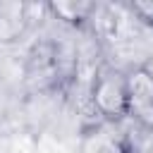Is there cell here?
<instances>
[{
    "label": "cell",
    "instance_id": "cell-7",
    "mask_svg": "<svg viewBox=\"0 0 153 153\" xmlns=\"http://www.w3.org/2000/svg\"><path fill=\"white\" fill-rule=\"evenodd\" d=\"M129 17L143 26H153V0H134L124 5Z\"/></svg>",
    "mask_w": 153,
    "mask_h": 153
},
{
    "label": "cell",
    "instance_id": "cell-3",
    "mask_svg": "<svg viewBox=\"0 0 153 153\" xmlns=\"http://www.w3.org/2000/svg\"><path fill=\"white\" fill-rule=\"evenodd\" d=\"M76 153H129L127 129L115 122H91L79 136Z\"/></svg>",
    "mask_w": 153,
    "mask_h": 153
},
{
    "label": "cell",
    "instance_id": "cell-2",
    "mask_svg": "<svg viewBox=\"0 0 153 153\" xmlns=\"http://www.w3.org/2000/svg\"><path fill=\"white\" fill-rule=\"evenodd\" d=\"M127 120L153 131V69H127Z\"/></svg>",
    "mask_w": 153,
    "mask_h": 153
},
{
    "label": "cell",
    "instance_id": "cell-5",
    "mask_svg": "<svg viewBox=\"0 0 153 153\" xmlns=\"http://www.w3.org/2000/svg\"><path fill=\"white\" fill-rule=\"evenodd\" d=\"M45 10L53 14V19H60L69 26H81L91 22L98 12L96 2H74V0H60V2H48Z\"/></svg>",
    "mask_w": 153,
    "mask_h": 153
},
{
    "label": "cell",
    "instance_id": "cell-4",
    "mask_svg": "<svg viewBox=\"0 0 153 153\" xmlns=\"http://www.w3.org/2000/svg\"><path fill=\"white\" fill-rule=\"evenodd\" d=\"M31 10L33 5L19 0L0 2V43H14L19 36H24L31 22Z\"/></svg>",
    "mask_w": 153,
    "mask_h": 153
},
{
    "label": "cell",
    "instance_id": "cell-6",
    "mask_svg": "<svg viewBox=\"0 0 153 153\" xmlns=\"http://www.w3.org/2000/svg\"><path fill=\"white\" fill-rule=\"evenodd\" d=\"M129 141V153H153V131L141 129L131 124V131H127Z\"/></svg>",
    "mask_w": 153,
    "mask_h": 153
},
{
    "label": "cell",
    "instance_id": "cell-1",
    "mask_svg": "<svg viewBox=\"0 0 153 153\" xmlns=\"http://www.w3.org/2000/svg\"><path fill=\"white\" fill-rule=\"evenodd\" d=\"M86 103L98 120L122 124L127 120V72L98 65L86 84Z\"/></svg>",
    "mask_w": 153,
    "mask_h": 153
}]
</instances>
